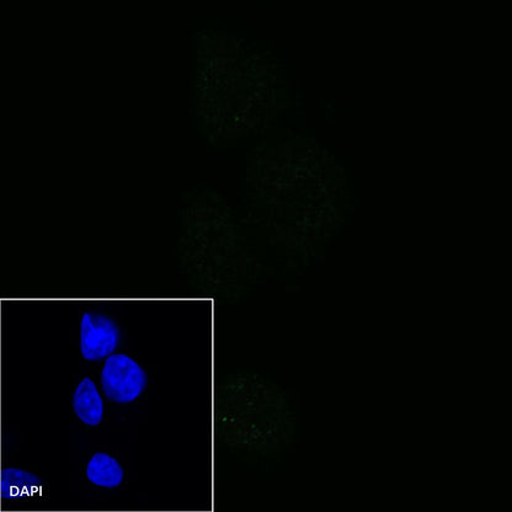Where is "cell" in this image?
<instances>
[{"instance_id":"obj_1","label":"cell","mask_w":512,"mask_h":512,"mask_svg":"<svg viewBox=\"0 0 512 512\" xmlns=\"http://www.w3.org/2000/svg\"><path fill=\"white\" fill-rule=\"evenodd\" d=\"M318 149H263L250 172L255 218L286 250L304 255L335 226L339 192Z\"/></svg>"},{"instance_id":"obj_2","label":"cell","mask_w":512,"mask_h":512,"mask_svg":"<svg viewBox=\"0 0 512 512\" xmlns=\"http://www.w3.org/2000/svg\"><path fill=\"white\" fill-rule=\"evenodd\" d=\"M178 249L186 284L207 301L237 303L258 282V260L215 191L195 190L186 197Z\"/></svg>"},{"instance_id":"obj_3","label":"cell","mask_w":512,"mask_h":512,"mask_svg":"<svg viewBox=\"0 0 512 512\" xmlns=\"http://www.w3.org/2000/svg\"><path fill=\"white\" fill-rule=\"evenodd\" d=\"M213 426L218 445L238 456L269 458L287 450L295 415L284 389L255 372H238L217 384Z\"/></svg>"},{"instance_id":"obj_4","label":"cell","mask_w":512,"mask_h":512,"mask_svg":"<svg viewBox=\"0 0 512 512\" xmlns=\"http://www.w3.org/2000/svg\"><path fill=\"white\" fill-rule=\"evenodd\" d=\"M100 384L106 399L116 404L133 403L147 386L142 366L130 355L116 352L101 367Z\"/></svg>"},{"instance_id":"obj_5","label":"cell","mask_w":512,"mask_h":512,"mask_svg":"<svg viewBox=\"0 0 512 512\" xmlns=\"http://www.w3.org/2000/svg\"><path fill=\"white\" fill-rule=\"evenodd\" d=\"M120 343L117 324L98 312H85L80 318L79 349L85 361H100L115 354Z\"/></svg>"},{"instance_id":"obj_6","label":"cell","mask_w":512,"mask_h":512,"mask_svg":"<svg viewBox=\"0 0 512 512\" xmlns=\"http://www.w3.org/2000/svg\"><path fill=\"white\" fill-rule=\"evenodd\" d=\"M72 410L80 424L95 428L104 419V399L90 377H84L74 388Z\"/></svg>"},{"instance_id":"obj_7","label":"cell","mask_w":512,"mask_h":512,"mask_svg":"<svg viewBox=\"0 0 512 512\" xmlns=\"http://www.w3.org/2000/svg\"><path fill=\"white\" fill-rule=\"evenodd\" d=\"M85 477L94 487L116 489L124 483L125 471L110 453L96 452L85 468Z\"/></svg>"},{"instance_id":"obj_8","label":"cell","mask_w":512,"mask_h":512,"mask_svg":"<svg viewBox=\"0 0 512 512\" xmlns=\"http://www.w3.org/2000/svg\"><path fill=\"white\" fill-rule=\"evenodd\" d=\"M5 482L12 488L16 487L20 489L32 488L34 485L42 483L40 477L36 476L35 473L19 467H10L5 471Z\"/></svg>"}]
</instances>
